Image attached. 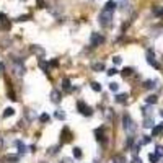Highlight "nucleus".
Returning <instances> with one entry per match:
<instances>
[{
    "mask_svg": "<svg viewBox=\"0 0 163 163\" xmlns=\"http://www.w3.org/2000/svg\"><path fill=\"white\" fill-rule=\"evenodd\" d=\"M77 109L82 116H91L93 114V109L90 108V106H86V103L83 101V100H78L77 101Z\"/></svg>",
    "mask_w": 163,
    "mask_h": 163,
    "instance_id": "nucleus-5",
    "label": "nucleus"
},
{
    "mask_svg": "<svg viewBox=\"0 0 163 163\" xmlns=\"http://www.w3.org/2000/svg\"><path fill=\"white\" fill-rule=\"evenodd\" d=\"M90 86H91V90H93V91L101 93V85H100L98 82H91V83H90Z\"/></svg>",
    "mask_w": 163,
    "mask_h": 163,
    "instance_id": "nucleus-21",
    "label": "nucleus"
},
{
    "mask_svg": "<svg viewBox=\"0 0 163 163\" xmlns=\"http://www.w3.org/2000/svg\"><path fill=\"white\" fill-rule=\"evenodd\" d=\"M113 16H114L113 12H108V10L103 8L101 12H100V15H98V23L103 28H109L111 23H113Z\"/></svg>",
    "mask_w": 163,
    "mask_h": 163,
    "instance_id": "nucleus-1",
    "label": "nucleus"
},
{
    "mask_svg": "<svg viewBox=\"0 0 163 163\" xmlns=\"http://www.w3.org/2000/svg\"><path fill=\"white\" fill-rule=\"evenodd\" d=\"M5 20H7V16L3 13H0V21H5Z\"/></svg>",
    "mask_w": 163,
    "mask_h": 163,
    "instance_id": "nucleus-42",
    "label": "nucleus"
},
{
    "mask_svg": "<svg viewBox=\"0 0 163 163\" xmlns=\"http://www.w3.org/2000/svg\"><path fill=\"white\" fill-rule=\"evenodd\" d=\"M38 2V5L41 7V8H44V7H46V2H44V0H36Z\"/></svg>",
    "mask_w": 163,
    "mask_h": 163,
    "instance_id": "nucleus-40",
    "label": "nucleus"
},
{
    "mask_svg": "<svg viewBox=\"0 0 163 163\" xmlns=\"http://www.w3.org/2000/svg\"><path fill=\"white\" fill-rule=\"evenodd\" d=\"M59 148H60V145H54V147H51V148H47V153H51V155H55L59 152Z\"/></svg>",
    "mask_w": 163,
    "mask_h": 163,
    "instance_id": "nucleus-30",
    "label": "nucleus"
},
{
    "mask_svg": "<svg viewBox=\"0 0 163 163\" xmlns=\"http://www.w3.org/2000/svg\"><path fill=\"white\" fill-rule=\"evenodd\" d=\"M20 160V155H12V157H8V162H18Z\"/></svg>",
    "mask_w": 163,
    "mask_h": 163,
    "instance_id": "nucleus-39",
    "label": "nucleus"
},
{
    "mask_svg": "<svg viewBox=\"0 0 163 163\" xmlns=\"http://www.w3.org/2000/svg\"><path fill=\"white\" fill-rule=\"evenodd\" d=\"M0 148H3V137H0Z\"/></svg>",
    "mask_w": 163,
    "mask_h": 163,
    "instance_id": "nucleus-44",
    "label": "nucleus"
},
{
    "mask_svg": "<svg viewBox=\"0 0 163 163\" xmlns=\"http://www.w3.org/2000/svg\"><path fill=\"white\" fill-rule=\"evenodd\" d=\"M150 142H152V137L150 136H144V139L140 140V144L142 145H147V144H150Z\"/></svg>",
    "mask_w": 163,
    "mask_h": 163,
    "instance_id": "nucleus-33",
    "label": "nucleus"
},
{
    "mask_svg": "<svg viewBox=\"0 0 163 163\" xmlns=\"http://www.w3.org/2000/svg\"><path fill=\"white\" fill-rule=\"evenodd\" d=\"M106 74L109 75V77H113V75H116V74H119V70H117L116 67H113V69H109V70H106Z\"/></svg>",
    "mask_w": 163,
    "mask_h": 163,
    "instance_id": "nucleus-34",
    "label": "nucleus"
},
{
    "mask_svg": "<svg viewBox=\"0 0 163 163\" xmlns=\"http://www.w3.org/2000/svg\"><path fill=\"white\" fill-rule=\"evenodd\" d=\"M72 153H74V158H77V160H80V158L83 157V153H82V148H80V147H74Z\"/></svg>",
    "mask_w": 163,
    "mask_h": 163,
    "instance_id": "nucleus-20",
    "label": "nucleus"
},
{
    "mask_svg": "<svg viewBox=\"0 0 163 163\" xmlns=\"http://www.w3.org/2000/svg\"><path fill=\"white\" fill-rule=\"evenodd\" d=\"M30 18H31V15H21V16L16 18V21H26V20H30Z\"/></svg>",
    "mask_w": 163,
    "mask_h": 163,
    "instance_id": "nucleus-37",
    "label": "nucleus"
},
{
    "mask_svg": "<svg viewBox=\"0 0 163 163\" xmlns=\"http://www.w3.org/2000/svg\"><path fill=\"white\" fill-rule=\"evenodd\" d=\"M132 145H134V136H131V137H127V140H126V148H132Z\"/></svg>",
    "mask_w": 163,
    "mask_h": 163,
    "instance_id": "nucleus-28",
    "label": "nucleus"
},
{
    "mask_svg": "<svg viewBox=\"0 0 163 163\" xmlns=\"http://www.w3.org/2000/svg\"><path fill=\"white\" fill-rule=\"evenodd\" d=\"M116 7H117V3L114 2V0H109L108 3L105 5V10H108V12H113L114 13V10H116Z\"/></svg>",
    "mask_w": 163,
    "mask_h": 163,
    "instance_id": "nucleus-17",
    "label": "nucleus"
},
{
    "mask_svg": "<svg viewBox=\"0 0 163 163\" xmlns=\"http://www.w3.org/2000/svg\"><path fill=\"white\" fill-rule=\"evenodd\" d=\"M155 153H157L158 157H163V147L162 145H157V147H155Z\"/></svg>",
    "mask_w": 163,
    "mask_h": 163,
    "instance_id": "nucleus-35",
    "label": "nucleus"
},
{
    "mask_svg": "<svg viewBox=\"0 0 163 163\" xmlns=\"http://www.w3.org/2000/svg\"><path fill=\"white\" fill-rule=\"evenodd\" d=\"M3 70H5V65H3L2 62H0V72H3Z\"/></svg>",
    "mask_w": 163,
    "mask_h": 163,
    "instance_id": "nucleus-43",
    "label": "nucleus"
},
{
    "mask_svg": "<svg viewBox=\"0 0 163 163\" xmlns=\"http://www.w3.org/2000/svg\"><path fill=\"white\" fill-rule=\"evenodd\" d=\"M122 127L127 134H134L137 131V124L134 122V119L129 116V114H122Z\"/></svg>",
    "mask_w": 163,
    "mask_h": 163,
    "instance_id": "nucleus-2",
    "label": "nucleus"
},
{
    "mask_svg": "<svg viewBox=\"0 0 163 163\" xmlns=\"http://www.w3.org/2000/svg\"><path fill=\"white\" fill-rule=\"evenodd\" d=\"M153 126H155L153 116H147V117H144V127H145V129H152Z\"/></svg>",
    "mask_w": 163,
    "mask_h": 163,
    "instance_id": "nucleus-11",
    "label": "nucleus"
},
{
    "mask_svg": "<svg viewBox=\"0 0 163 163\" xmlns=\"http://www.w3.org/2000/svg\"><path fill=\"white\" fill-rule=\"evenodd\" d=\"M103 43H105V36H103L101 33H91V36H90V46L98 47V46H101Z\"/></svg>",
    "mask_w": 163,
    "mask_h": 163,
    "instance_id": "nucleus-4",
    "label": "nucleus"
},
{
    "mask_svg": "<svg viewBox=\"0 0 163 163\" xmlns=\"http://www.w3.org/2000/svg\"><path fill=\"white\" fill-rule=\"evenodd\" d=\"M91 70L93 72H106L105 62H95V64H91Z\"/></svg>",
    "mask_w": 163,
    "mask_h": 163,
    "instance_id": "nucleus-9",
    "label": "nucleus"
},
{
    "mask_svg": "<svg viewBox=\"0 0 163 163\" xmlns=\"http://www.w3.org/2000/svg\"><path fill=\"white\" fill-rule=\"evenodd\" d=\"M15 145H16V147H18V155H23V153H26V145L25 144H23V142L21 140H16L15 142Z\"/></svg>",
    "mask_w": 163,
    "mask_h": 163,
    "instance_id": "nucleus-16",
    "label": "nucleus"
},
{
    "mask_svg": "<svg viewBox=\"0 0 163 163\" xmlns=\"http://www.w3.org/2000/svg\"><path fill=\"white\" fill-rule=\"evenodd\" d=\"M13 62H15V74L18 75V77H21V75H25V65H23V60L20 57H15L13 59Z\"/></svg>",
    "mask_w": 163,
    "mask_h": 163,
    "instance_id": "nucleus-6",
    "label": "nucleus"
},
{
    "mask_svg": "<svg viewBox=\"0 0 163 163\" xmlns=\"http://www.w3.org/2000/svg\"><path fill=\"white\" fill-rule=\"evenodd\" d=\"M95 134H96V140L100 142V144H103V145H106V142H108V139H106V134H105V129H96L95 131Z\"/></svg>",
    "mask_w": 163,
    "mask_h": 163,
    "instance_id": "nucleus-7",
    "label": "nucleus"
},
{
    "mask_svg": "<svg viewBox=\"0 0 163 163\" xmlns=\"http://www.w3.org/2000/svg\"><path fill=\"white\" fill-rule=\"evenodd\" d=\"M54 116H55V119H59V121H64V119H65V113H62L60 109H57V111H55V114H54Z\"/></svg>",
    "mask_w": 163,
    "mask_h": 163,
    "instance_id": "nucleus-27",
    "label": "nucleus"
},
{
    "mask_svg": "<svg viewBox=\"0 0 163 163\" xmlns=\"http://www.w3.org/2000/svg\"><path fill=\"white\" fill-rule=\"evenodd\" d=\"M157 80H145L144 82V88L145 90H155V88H157Z\"/></svg>",
    "mask_w": 163,
    "mask_h": 163,
    "instance_id": "nucleus-13",
    "label": "nucleus"
},
{
    "mask_svg": "<svg viewBox=\"0 0 163 163\" xmlns=\"http://www.w3.org/2000/svg\"><path fill=\"white\" fill-rule=\"evenodd\" d=\"M51 101H52L54 105L60 103V93H59V90H52V93H51Z\"/></svg>",
    "mask_w": 163,
    "mask_h": 163,
    "instance_id": "nucleus-12",
    "label": "nucleus"
},
{
    "mask_svg": "<svg viewBox=\"0 0 163 163\" xmlns=\"http://www.w3.org/2000/svg\"><path fill=\"white\" fill-rule=\"evenodd\" d=\"M109 90H111V91H114V93H116L117 90H119V83H116V82H111V83H109Z\"/></svg>",
    "mask_w": 163,
    "mask_h": 163,
    "instance_id": "nucleus-31",
    "label": "nucleus"
},
{
    "mask_svg": "<svg viewBox=\"0 0 163 163\" xmlns=\"http://www.w3.org/2000/svg\"><path fill=\"white\" fill-rule=\"evenodd\" d=\"M142 114H144V117H147V116H153V114H152V105L144 106V108H142Z\"/></svg>",
    "mask_w": 163,
    "mask_h": 163,
    "instance_id": "nucleus-19",
    "label": "nucleus"
},
{
    "mask_svg": "<svg viewBox=\"0 0 163 163\" xmlns=\"http://www.w3.org/2000/svg\"><path fill=\"white\" fill-rule=\"evenodd\" d=\"M113 163H126V158H124V155H114Z\"/></svg>",
    "mask_w": 163,
    "mask_h": 163,
    "instance_id": "nucleus-25",
    "label": "nucleus"
},
{
    "mask_svg": "<svg viewBox=\"0 0 163 163\" xmlns=\"http://www.w3.org/2000/svg\"><path fill=\"white\" fill-rule=\"evenodd\" d=\"M127 7H129V2H127V0H122V2H121V10H124V12H126Z\"/></svg>",
    "mask_w": 163,
    "mask_h": 163,
    "instance_id": "nucleus-38",
    "label": "nucleus"
},
{
    "mask_svg": "<svg viewBox=\"0 0 163 163\" xmlns=\"http://www.w3.org/2000/svg\"><path fill=\"white\" fill-rule=\"evenodd\" d=\"M121 74H122V77H126V78H127V77H131V75L134 74V69H132V67H126L122 72H121Z\"/></svg>",
    "mask_w": 163,
    "mask_h": 163,
    "instance_id": "nucleus-22",
    "label": "nucleus"
},
{
    "mask_svg": "<svg viewBox=\"0 0 163 163\" xmlns=\"http://www.w3.org/2000/svg\"><path fill=\"white\" fill-rule=\"evenodd\" d=\"M39 67L47 74V72H49V62H46V60H39Z\"/></svg>",
    "mask_w": 163,
    "mask_h": 163,
    "instance_id": "nucleus-26",
    "label": "nucleus"
},
{
    "mask_svg": "<svg viewBox=\"0 0 163 163\" xmlns=\"http://www.w3.org/2000/svg\"><path fill=\"white\" fill-rule=\"evenodd\" d=\"M13 114H15V109H13V108H7L5 111H3V114H2V117H5V119H7V117H10V116H13Z\"/></svg>",
    "mask_w": 163,
    "mask_h": 163,
    "instance_id": "nucleus-23",
    "label": "nucleus"
},
{
    "mask_svg": "<svg viewBox=\"0 0 163 163\" xmlns=\"http://www.w3.org/2000/svg\"><path fill=\"white\" fill-rule=\"evenodd\" d=\"M132 163H142V158H139V157H134V158H132Z\"/></svg>",
    "mask_w": 163,
    "mask_h": 163,
    "instance_id": "nucleus-41",
    "label": "nucleus"
},
{
    "mask_svg": "<svg viewBox=\"0 0 163 163\" xmlns=\"http://www.w3.org/2000/svg\"><path fill=\"white\" fill-rule=\"evenodd\" d=\"M39 121H41V122H49V121H51V116H49L47 113H44V114H41V116H39Z\"/></svg>",
    "mask_w": 163,
    "mask_h": 163,
    "instance_id": "nucleus-29",
    "label": "nucleus"
},
{
    "mask_svg": "<svg viewBox=\"0 0 163 163\" xmlns=\"http://www.w3.org/2000/svg\"><path fill=\"white\" fill-rule=\"evenodd\" d=\"M60 86H62V90H64V91H72V85H70V80H69V78H64V80L60 82Z\"/></svg>",
    "mask_w": 163,
    "mask_h": 163,
    "instance_id": "nucleus-14",
    "label": "nucleus"
},
{
    "mask_svg": "<svg viewBox=\"0 0 163 163\" xmlns=\"http://www.w3.org/2000/svg\"><path fill=\"white\" fill-rule=\"evenodd\" d=\"M127 100H129V95H127V93H121V95H116V96H114V101L119 103V105H126Z\"/></svg>",
    "mask_w": 163,
    "mask_h": 163,
    "instance_id": "nucleus-8",
    "label": "nucleus"
},
{
    "mask_svg": "<svg viewBox=\"0 0 163 163\" xmlns=\"http://www.w3.org/2000/svg\"><path fill=\"white\" fill-rule=\"evenodd\" d=\"M160 114H162V117H163V109H162V111H160Z\"/></svg>",
    "mask_w": 163,
    "mask_h": 163,
    "instance_id": "nucleus-45",
    "label": "nucleus"
},
{
    "mask_svg": "<svg viewBox=\"0 0 163 163\" xmlns=\"http://www.w3.org/2000/svg\"><path fill=\"white\" fill-rule=\"evenodd\" d=\"M145 57H147V64H148V65L155 67L157 70H160V69H162V65L158 64L157 59H155V52H153V49H147V52H145Z\"/></svg>",
    "mask_w": 163,
    "mask_h": 163,
    "instance_id": "nucleus-3",
    "label": "nucleus"
},
{
    "mask_svg": "<svg viewBox=\"0 0 163 163\" xmlns=\"http://www.w3.org/2000/svg\"><path fill=\"white\" fill-rule=\"evenodd\" d=\"M148 160H150V163H158L162 160V157H158L157 153H150L148 155Z\"/></svg>",
    "mask_w": 163,
    "mask_h": 163,
    "instance_id": "nucleus-24",
    "label": "nucleus"
},
{
    "mask_svg": "<svg viewBox=\"0 0 163 163\" xmlns=\"http://www.w3.org/2000/svg\"><path fill=\"white\" fill-rule=\"evenodd\" d=\"M157 101H158V96L157 95H148L147 98H145V103H147V105H155Z\"/></svg>",
    "mask_w": 163,
    "mask_h": 163,
    "instance_id": "nucleus-18",
    "label": "nucleus"
},
{
    "mask_svg": "<svg viewBox=\"0 0 163 163\" xmlns=\"http://www.w3.org/2000/svg\"><path fill=\"white\" fill-rule=\"evenodd\" d=\"M153 13L157 16H163V7H155L153 8Z\"/></svg>",
    "mask_w": 163,
    "mask_h": 163,
    "instance_id": "nucleus-32",
    "label": "nucleus"
},
{
    "mask_svg": "<svg viewBox=\"0 0 163 163\" xmlns=\"http://www.w3.org/2000/svg\"><path fill=\"white\" fill-rule=\"evenodd\" d=\"M31 51H33V54H36L38 57H41V59H43L44 54H46V52H44V49H43V47H39V46H33V47H31Z\"/></svg>",
    "mask_w": 163,
    "mask_h": 163,
    "instance_id": "nucleus-15",
    "label": "nucleus"
},
{
    "mask_svg": "<svg viewBox=\"0 0 163 163\" xmlns=\"http://www.w3.org/2000/svg\"><path fill=\"white\" fill-rule=\"evenodd\" d=\"M163 134V122L157 124V126L152 127V137H157V136H162Z\"/></svg>",
    "mask_w": 163,
    "mask_h": 163,
    "instance_id": "nucleus-10",
    "label": "nucleus"
},
{
    "mask_svg": "<svg viewBox=\"0 0 163 163\" xmlns=\"http://www.w3.org/2000/svg\"><path fill=\"white\" fill-rule=\"evenodd\" d=\"M121 62H122V59H121L119 55H114V57H113V64H114V65H119Z\"/></svg>",
    "mask_w": 163,
    "mask_h": 163,
    "instance_id": "nucleus-36",
    "label": "nucleus"
}]
</instances>
